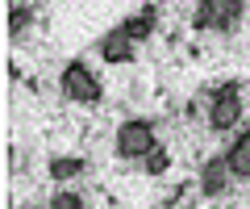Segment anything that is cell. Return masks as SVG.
Here are the masks:
<instances>
[{"label":"cell","instance_id":"3","mask_svg":"<svg viewBox=\"0 0 250 209\" xmlns=\"http://www.w3.org/2000/svg\"><path fill=\"white\" fill-rule=\"evenodd\" d=\"M159 146V134H154V121L146 117H125L117 126V138H113V151L121 159H146V155Z\"/></svg>","mask_w":250,"mask_h":209},{"label":"cell","instance_id":"5","mask_svg":"<svg viewBox=\"0 0 250 209\" xmlns=\"http://www.w3.org/2000/svg\"><path fill=\"white\" fill-rule=\"evenodd\" d=\"M96 50H100V59H104V63H113V67H121V63H134V42H129V38L121 34V29H113V34H104L96 42Z\"/></svg>","mask_w":250,"mask_h":209},{"label":"cell","instance_id":"9","mask_svg":"<svg viewBox=\"0 0 250 209\" xmlns=\"http://www.w3.org/2000/svg\"><path fill=\"white\" fill-rule=\"evenodd\" d=\"M217 4V25H213V34H238V25H242V17H246V0H213Z\"/></svg>","mask_w":250,"mask_h":209},{"label":"cell","instance_id":"10","mask_svg":"<svg viewBox=\"0 0 250 209\" xmlns=\"http://www.w3.org/2000/svg\"><path fill=\"white\" fill-rule=\"evenodd\" d=\"M213 25H217V4L213 0H200L196 9H192V29L196 34H213Z\"/></svg>","mask_w":250,"mask_h":209},{"label":"cell","instance_id":"4","mask_svg":"<svg viewBox=\"0 0 250 209\" xmlns=\"http://www.w3.org/2000/svg\"><path fill=\"white\" fill-rule=\"evenodd\" d=\"M229 180H233V172H229V163H225V155L205 159V167H200V192H205L208 201L225 197V192H229Z\"/></svg>","mask_w":250,"mask_h":209},{"label":"cell","instance_id":"13","mask_svg":"<svg viewBox=\"0 0 250 209\" xmlns=\"http://www.w3.org/2000/svg\"><path fill=\"white\" fill-rule=\"evenodd\" d=\"M46 209H83V197L80 192H54Z\"/></svg>","mask_w":250,"mask_h":209},{"label":"cell","instance_id":"8","mask_svg":"<svg viewBox=\"0 0 250 209\" xmlns=\"http://www.w3.org/2000/svg\"><path fill=\"white\" fill-rule=\"evenodd\" d=\"M88 172V159L83 155H54L50 163H46V176H50L54 184H67V180H75V176H83Z\"/></svg>","mask_w":250,"mask_h":209},{"label":"cell","instance_id":"11","mask_svg":"<svg viewBox=\"0 0 250 209\" xmlns=\"http://www.w3.org/2000/svg\"><path fill=\"white\" fill-rule=\"evenodd\" d=\"M29 25H34V9L29 4H13L9 9V38H21Z\"/></svg>","mask_w":250,"mask_h":209},{"label":"cell","instance_id":"2","mask_svg":"<svg viewBox=\"0 0 250 209\" xmlns=\"http://www.w3.org/2000/svg\"><path fill=\"white\" fill-rule=\"evenodd\" d=\"M238 121H242V84L225 80L208 92V130L213 134H229Z\"/></svg>","mask_w":250,"mask_h":209},{"label":"cell","instance_id":"7","mask_svg":"<svg viewBox=\"0 0 250 209\" xmlns=\"http://www.w3.org/2000/svg\"><path fill=\"white\" fill-rule=\"evenodd\" d=\"M225 163H229L233 180H250V126L229 142V151H225Z\"/></svg>","mask_w":250,"mask_h":209},{"label":"cell","instance_id":"6","mask_svg":"<svg viewBox=\"0 0 250 209\" xmlns=\"http://www.w3.org/2000/svg\"><path fill=\"white\" fill-rule=\"evenodd\" d=\"M117 29H121V34L129 38L134 46H138V42H150L154 29H159V9H142V13H134V17H125Z\"/></svg>","mask_w":250,"mask_h":209},{"label":"cell","instance_id":"12","mask_svg":"<svg viewBox=\"0 0 250 209\" xmlns=\"http://www.w3.org/2000/svg\"><path fill=\"white\" fill-rule=\"evenodd\" d=\"M167 167H171V155H167V146L159 142V146H154V151L142 159V172H146V176H163Z\"/></svg>","mask_w":250,"mask_h":209},{"label":"cell","instance_id":"1","mask_svg":"<svg viewBox=\"0 0 250 209\" xmlns=\"http://www.w3.org/2000/svg\"><path fill=\"white\" fill-rule=\"evenodd\" d=\"M59 88H62V96L75 100V105H100V100H104V84H100V75L92 71L83 59H71V63L62 67Z\"/></svg>","mask_w":250,"mask_h":209}]
</instances>
